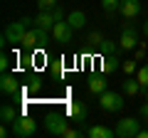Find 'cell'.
I'll return each instance as SVG.
<instances>
[{
  "label": "cell",
  "instance_id": "8",
  "mask_svg": "<svg viewBox=\"0 0 148 138\" xmlns=\"http://www.w3.org/2000/svg\"><path fill=\"white\" fill-rule=\"evenodd\" d=\"M52 37H54V42H72L74 27L69 25L67 20H59V22H54V27H52Z\"/></svg>",
  "mask_w": 148,
  "mask_h": 138
},
{
  "label": "cell",
  "instance_id": "31",
  "mask_svg": "<svg viewBox=\"0 0 148 138\" xmlns=\"http://www.w3.org/2000/svg\"><path fill=\"white\" fill-rule=\"evenodd\" d=\"M0 136H3V138L10 136V128H8V123H3V128H0Z\"/></svg>",
  "mask_w": 148,
  "mask_h": 138
},
{
  "label": "cell",
  "instance_id": "4",
  "mask_svg": "<svg viewBox=\"0 0 148 138\" xmlns=\"http://www.w3.org/2000/svg\"><path fill=\"white\" fill-rule=\"evenodd\" d=\"M12 133H15L17 138H32L37 133V121L32 116H20L12 123Z\"/></svg>",
  "mask_w": 148,
  "mask_h": 138
},
{
  "label": "cell",
  "instance_id": "30",
  "mask_svg": "<svg viewBox=\"0 0 148 138\" xmlns=\"http://www.w3.org/2000/svg\"><path fill=\"white\" fill-rule=\"evenodd\" d=\"M133 57H136V59H138V62H141V59H143V57H146V52H143V49H141V47H136V54H133Z\"/></svg>",
  "mask_w": 148,
  "mask_h": 138
},
{
  "label": "cell",
  "instance_id": "7",
  "mask_svg": "<svg viewBox=\"0 0 148 138\" xmlns=\"http://www.w3.org/2000/svg\"><path fill=\"white\" fill-rule=\"evenodd\" d=\"M99 106L104 109V111H121L123 109V96L116 94V91H104V94L99 96Z\"/></svg>",
  "mask_w": 148,
  "mask_h": 138
},
{
  "label": "cell",
  "instance_id": "13",
  "mask_svg": "<svg viewBox=\"0 0 148 138\" xmlns=\"http://www.w3.org/2000/svg\"><path fill=\"white\" fill-rule=\"evenodd\" d=\"M54 22L57 20H54V15L49 10H40V15L35 17V27H42V30H49V32H52Z\"/></svg>",
  "mask_w": 148,
  "mask_h": 138
},
{
  "label": "cell",
  "instance_id": "18",
  "mask_svg": "<svg viewBox=\"0 0 148 138\" xmlns=\"http://www.w3.org/2000/svg\"><path fill=\"white\" fill-rule=\"evenodd\" d=\"M143 91V86L138 84V79H126L123 81V94H128V96H138Z\"/></svg>",
  "mask_w": 148,
  "mask_h": 138
},
{
  "label": "cell",
  "instance_id": "1",
  "mask_svg": "<svg viewBox=\"0 0 148 138\" xmlns=\"http://www.w3.org/2000/svg\"><path fill=\"white\" fill-rule=\"evenodd\" d=\"M32 17H20L17 22H10V25L5 27V32H3V42H10V44H20L22 37H25V32L30 30L32 25Z\"/></svg>",
  "mask_w": 148,
  "mask_h": 138
},
{
  "label": "cell",
  "instance_id": "23",
  "mask_svg": "<svg viewBox=\"0 0 148 138\" xmlns=\"http://www.w3.org/2000/svg\"><path fill=\"white\" fill-rule=\"evenodd\" d=\"M37 8H40V10H49V12H52L54 8H57V0H37Z\"/></svg>",
  "mask_w": 148,
  "mask_h": 138
},
{
  "label": "cell",
  "instance_id": "26",
  "mask_svg": "<svg viewBox=\"0 0 148 138\" xmlns=\"http://www.w3.org/2000/svg\"><path fill=\"white\" fill-rule=\"evenodd\" d=\"M40 89H42V81L37 79V77H35V79H30V84H27V91H40Z\"/></svg>",
  "mask_w": 148,
  "mask_h": 138
},
{
  "label": "cell",
  "instance_id": "28",
  "mask_svg": "<svg viewBox=\"0 0 148 138\" xmlns=\"http://www.w3.org/2000/svg\"><path fill=\"white\" fill-rule=\"evenodd\" d=\"M52 15H54V20H57V22H59V20H67V17H64V10H62L59 5H57V8L52 10Z\"/></svg>",
  "mask_w": 148,
  "mask_h": 138
},
{
  "label": "cell",
  "instance_id": "10",
  "mask_svg": "<svg viewBox=\"0 0 148 138\" xmlns=\"http://www.w3.org/2000/svg\"><path fill=\"white\" fill-rule=\"evenodd\" d=\"M0 91L5 96H17L20 94V84H17V79L12 74H3V79H0Z\"/></svg>",
  "mask_w": 148,
  "mask_h": 138
},
{
  "label": "cell",
  "instance_id": "33",
  "mask_svg": "<svg viewBox=\"0 0 148 138\" xmlns=\"http://www.w3.org/2000/svg\"><path fill=\"white\" fill-rule=\"evenodd\" d=\"M143 35H146V37H148V20L143 22Z\"/></svg>",
  "mask_w": 148,
  "mask_h": 138
},
{
  "label": "cell",
  "instance_id": "17",
  "mask_svg": "<svg viewBox=\"0 0 148 138\" xmlns=\"http://www.w3.org/2000/svg\"><path fill=\"white\" fill-rule=\"evenodd\" d=\"M67 22L74 27V30H82V27L86 25V15H84L82 10H72V12L67 15Z\"/></svg>",
  "mask_w": 148,
  "mask_h": 138
},
{
  "label": "cell",
  "instance_id": "34",
  "mask_svg": "<svg viewBox=\"0 0 148 138\" xmlns=\"http://www.w3.org/2000/svg\"><path fill=\"white\" fill-rule=\"evenodd\" d=\"M146 101H148V89H146Z\"/></svg>",
  "mask_w": 148,
  "mask_h": 138
},
{
  "label": "cell",
  "instance_id": "20",
  "mask_svg": "<svg viewBox=\"0 0 148 138\" xmlns=\"http://www.w3.org/2000/svg\"><path fill=\"white\" fill-rule=\"evenodd\" d=\"M101 8H104L106 15H114V12L121 8V0H101Z\"/></svg>",
  "mask_w": 148,
  "mask_h": 138
},
{
  "label": "cell",
  "instance_id": "25",
  "mask_svg": "<svg viewBox=\"0 0 148 138\" xmlns=\"http://www.w3.org/2000/svg\"><path fill=\"white\" fill-rule=\"evenodd\" d=\"M62 136H64V138H82V136H86V133H84V131H77V128H67Z\"/></svg>",
  "mask_w": 148,
  "mask_h": 138
},
{
  "label": "cell",
  "instance_id": "6",
  "mask_svg": "<svg viewBox=\"0 0 148 138\" xmlns=\"http://www.w3.org/2000/svg\"><path fill=\"white\" fill-rule=\"evenodd\" d=\"M114 131H116L119 138H136L138 131H141V121L138 118H121Z\"/></svg>",
  "mask_w": 148,
  "mask_h": 138
},
{
  "label": "cell",
  "instance_id": "21",
  "mask_svg": "<svg viewBox=\"0 0 148 138\" xmlns=\"http://www.w3.org/2000/svg\"><path fill=\"white\" fill-rule=\"evenodd\" d=\"M136 79H138V84L143 86V91H146L148 89V64H143V67L136 72Z\"/></svg>",
  "mask_w": 148,
  "mask_h": 138
},
{
  "label": "cell",
  "instance_id": "27",
  "mask_svg": "<svg viewBox=\"0 0 148 138\" xmlns=\"http://www.w3.org/2000/svg\"><path fill=\"white\" fill-rule=\"evenodd\" d=\"M0 69H3V74H8V69H10V59H8V54L0 57Z\"/></svg>",
  "mask_w": 148,
  "mask_h": 138
},
{
  "label": "cell",
  "instance_id": "14",
  "mask_svg": "<svg viewBox=\"0 0 148 138\" xmlns=\"http://www.w3.org/2000/svg\"><path fill=\"white\" fill-rule=\"evenodd\" d=\"M84 133L89 138H114V136H116L114 128H106V126H89Z\"/></svg>",
  "mask_w": 148,
  "mask_h": 138
},
{
  "label": "cell",
  "instance_id": "15",
  "mask_svg": "<svg viewBox=\"0 0 148 138\" xmlns=\"http://www.w3.org/2000/svg\"><path fill=\"white\" fill-rule=\"evenodd\" d=\"M0 118H3V123L12 126V123L20 118V111H17L15 106H10V104H3V109H0Z\"/></svg>",
  "mask_w": 148,
  "mask_h": 138
},
{
  "label": "cell",
  "instance_id": "16",
  "mask_svg": "<svg viewBox=\"0 0 148 138\" xmlns=\"http://www.w3.org/2000/svg\"><path fill=\"white\" fill-rule=\"evenodd\" d=\"M101 69H104V74H111V72L121 69V59H119V54H104V64H101Z\"/></svg>",
  "mask_w": 148,
  "mask_h": 138
},
{
  "label": "cell",
  "instance_id": "3",
  "mask_svg": "<svg viewBox=\"0 0 148 138\" xmlns=\"http://www.w3.org/2000/svg\"><path fill=\"white\" fill-rule=\"evenodd\" d=\"M45 128H47V133H52V136H62L64 131L69 128V116H64V113H47L45 116Z\"/></svg>",
  "mask_w": 148,
  "mask_h": 138
},
{
  "label": "cell",
  "instance_id": "12",
  "mask_svg": "<svg viewBox=\"0 0 148 138\" xmlns=\"http://www.w3.org/2000/svg\"><path fill=\"white\" fill-rule=\"evenodd\" d=\"M86 86H89L91 94L101 96V94L106 91V77H104V74H91V77H89V84H86Z\"/></svg>",
  "mask_w": 148,
  "mask_h": 138
},
{
  "label": "cell",
  "instance_id": "5",
  "mask_svg": "<svg viewBox=\"0 0 148 138\" xmlns=\"http://www.w3.org/2000/svg\"><path fill=\"white\" fill-rule=\"evenodd\" d=\"M119 42H121L123 52H133V49L138 47V30L131 25V22H126V25L121 27V37H119Z\"/></svg>",
  "mask_w": 148,
  "mask_h": 138
},
{
  "label": "cell",
  "instance_id": "22",
  "mask_svg": "<svg viewBox=\"0 0 148 138\" xmlns=\"http://www.w3.org/2000/svg\"><path fill=\"white\" fill-rule=\"evenodd\" d=\"M136 64H138L136 57H133V59H126V62H121V69L126 72V74H133V72H136Z\"/></svg>",
  "mask_w": 148,
  "mask_h": 138
},
{
  "label": "cell",
  "instance_id": "9",
  "mask_svg": "<svg viewBox=\"0 0 148 138\" xmlns=\"http://www.w3.org/2000/svg\"><path fill=\"white\" fill-rule=\"evenodd\" d=\"M67 116L72 118L74 123H86V116H89V109H86L84 101H72L67 106Z\"/></svg>",
  "mask_w": 148,
  "mask_h": 138
},
{
  "label": "cell",
  "instance_id": "19",
  "mask_svg": "<svg viewBox=\"0 0 148 138\" xmlns=\"http://www.w3.org/2000/svg\"><path fill=\"white\" fill-rule=\"evenodd\" d=\"M101 52L104 54H119V52H123L121 49V42H114V40H104V42H101Z\"/></svg>",
  "mask_w": 148,
  "mask_h": 138
},
{
  "label": "cell",
  "instance_id": "24",
  "mask_svg": "<svg viewBox=\"0 0 148 138\" xmlns=\"http://www.w3.org/2000/svg\"><path fill=\"white\" fill-rule=\"evenodd\" d=\"M86 42H89V44H96V47H101V42H104V35H101V32H91L89 37H86Z\"/></svg>",
  "mask_w": 148,
  "mask_h": 138
},
{
  "label": "cell",
  "instance_id": "29",
  "mask_svg": "<svg viewBox=\"0 0 148 138\" xmlns=\"http://www.w3.org/2000/svg\"><path fill=\"white\" fill-rule=\"evenodd\" d=\"M138 113H141L143 123H148V104H143V106H141V111H138Z\"/></svg>",
  "mask_w": 148,
  "mask_h": 138
},
{
  "label": "cell",
  "instance_id": "2",
  "mask_svg": "<svg viewBox=\"0 0 148 138\" xmlns=\"http://www.w3.org/2000/svg\"><path fill=\"white\" fill-rule=\"evenodd\" d=\"M49 35H52V32L49 30H42V27H32V30H27L25 32V37H22V47L25 49H45L47 47V42H49Z\"/></svg>",
  "mask_w": 148,
  "mask_h": 138
},
{
  "label": "cell",
  "instance_id": "32",
  "mask_svg": "<svg viewBox=\"0 0 148 138\" xmlns=\"http://www.w3.org/2000/svg\"><path fill=\"white\" fill-rule=\"evenodd\" d=\"M136 138H148V128H141V131H138V136Z\"/></svg>",
  "mask_w": 148,
  "mask_h": 138
},
{
  "label": "cell",
  "instance_id": "11",
  "mask_svg": "<svg viewBox=\"0 0 148 138\" xmlns=\"http://www.w3.org/2000/svg\"><path fill=\"white\" fill-rule=\"evenodd\" d=\"M119 12H121L126 20H133V17H138V12H141V3H138V0H121Z\"/></svg>",
  "mask_w": 148,
  "mask_h": 138
}]
</instances>
